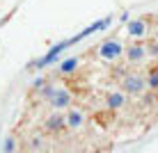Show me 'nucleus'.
<instances>
[{"label":"nucleus","instance_id":"1","mask_svg":"<svg viewBox=\"0 0 158 153\" xmlns=\"http://www.w3.org/2000/svg\"><path fill=\"white\" fill-rule=\"evenodd\" d=\"M71 46H73L71 39H62V41H57L55 46H51V48H48V50L44 53L39 59H35V62H32L28 69H46V66H51V64H53V62H57L60 55H62L67 48H71Z\"/></svg>","mask_w":158,"mask_h":153},{"label":"nucleus","instance_id":"2","mask_svg":"<svg viewBox=\"0 0 158 153\" xmlns=\"http://www.w3.org/2000/svg\"><path fill=\"white\" fill-rule=\"evenodd\" d=\"M96 55H99L101 59H106V62H117V59L124 57V41L117 39V37H110V39L101 41Z\"/></svg>","mask_w":158,"mask_h":153},{"label":"nucleus","instance_id":"3","mask_svg":"<svg viewBox=\"0 0 158 153\" xmlns=\"http://www.w3.org/2000/svg\"><path fill=\"white\" fill-rule=\"evenodd\" d=\"M44 130H46L48 135H53V137L67 133V130H69V126H67V112H64V110H53L46 119H44Z\"/></svg>","mask_w":158,"mask_h":153},{"label":"nucleus","instance_id":"4","mask_svg":"<svg viewBox=\"0 0 158 153\" xmlns=\"http://www.w3.org/2000/svg\"><path fill=\"white\" fill-rule=\"evenodd\" d=\"M147 43L144 41H133V43H126L124 46V59H126L128 66H140V64L147 62Z\"/></svg>","mask_w":158,"mask_h":153},{"label":"nucleus","instance_id":"5","mask_svg":"<svg viewBox=\"0 0 158 153\" xmlns=\"http://www.w3.org/2000/svg\"><path fill=\"white\" fill-rule=\"evenodd\" d=\"M122 89L126 91L128 96H140V94L147 89L144 75L138 73V71H128V73H124V78H122Z\"/></svg>","mask_w":158,"mask_h":153},{"label":"nucleus","instance_id":"6","mask_svg":"<svg viewBox=\"0 0 158 153\" xmlns=\"http://www.w3.org/2000/svg\"><path fill=\"white\" fill-rule=\"evenodd\" d=\"M110 23H112V16H103V18L94 21V23H89L87 28H83V30L78 32V34H73V37H71V43H78V41L87 39V37L96 34V32H101V30H106V28H110Z\"/></svg>","mask_w":158,"mask_h":153},{"label":"nucleus","instance_id":"7","mask_svg":"<svg viewBox=\"0 0 158 153\" xmlns=\"http://www.w3.org/2000/svg\"><path fill=\"white\" fill-rule=\"evenodd\" d=\"M48 105H51L53 110H67V107L73 105V94L67 89V87H57L55 94H53L51 101H48Z\"/></svg>","mask_w":158,"mask_h":153},{"label":"nucleus","instance_id":"8","mask_svg":"<svg viewBox=\"0 0 158 153\" xmlns=\"http://www.w3.org/2000/svg\"><path fill=\"white\" fill-rule=\"evenodd\" d=\"M103 103H106V107H108L110 112L124 110V107H126V103H128V94H126L124 89H112V91H108V94H106Z\"/></svg>","mask_w":158,"mask_h":153},{"label":"nucleus","instance_id":"9","mask_svg":"<svg viewBox=\"0 0 158 153\" xmlns=\"http://www.w3.org/2000/svg\"><path fill=\"white\" fill-rule=\"evenodd\" d=\"M67 126H69V130L71 133H76V130H80V128H85L87 126V114L85 110H80V107H67Z\"/></svg>","mask_w":158,"mask_h":153},{"label":"nucleus","instance_id":"10","mask_svg":"<svg viewBox=\"0 0 158 153\" xmlns=\"http://www.w3.org/2000/svg\"><path fill=\"white\" fill-rule=\"evenodd\" d=\"M126 32L133 39H142L147 34V21L144 18H128L126 21Z\"/></svg>","mask_w":158,"mask_h":153},{"label":"nucleus","instance_id":"11","mask_svg":"<svg viewBox=\"0 0 158 153\" xmlns=\"http://www.w3.org/2000/svg\"><path fill=\"white\" fill-rule=\"evenodd\" d=\"M80 66V57H67L57 64V75H71Z\"/></svg>","mask_w":158,"mask_h":153},{"label":"nucleus","instance_id":"12","mask_svg":"<svg viewBox=\"0 0 158 153\" xmlns=\"http://www.w3.org/2000/svg\"><path fill=\"white\" fill-rule=\"evenodd\" d=\"M144 83H147V89H151V91H156V94H158V64L147 69Z\"/></svg>","mask_w":158,"mask_h":153},{"label":"nucleus","instance_id":"13","mask_svg":"<svg viewBox=\"0 0 158 153\" xmlns=\"http://www.w3.org/2000/svg\"><path fill=\"white\" fill-rule=\"evenodd\" d=\"M25 146H28L30 151H41L44 146H46V142H44V135L35 133V135H32V137H30V142H28V144H25Z\"/></svg>","mask_w":158,"mask_h":153},{"label":"nucleus","instance_id":"14","mask_svg":"<svg viewBox=\"0 0 158 153\" xmlns=\"http://www.w3.org/2000/svg\"><path fill=\"white\" fill-rule=\"evenodd\" d=\"M55 89H57V85H53V83H46V85H44L41 89H39V98L48 103V101H51V96L55 94Z\"/></svg>","mask_w":158,"mask_h":153},{"label":"nucleus","instance_id":"15","mask_svg":"<svg viewBox=\"0 0 158 153\" xmlns=\"http://www.w3.org/2000/svg\"><path fill=\"white\" fill-rule=\"evenodd\" d=\"M16 149H19V144H16V139H14V135H7L2 142V151L5 153H14Z\"/></svg>","mask_w":158,"mask_h":153},{"label":"nucleus","instance_id":"16","mask_svg":"<svg viewBox=\"0 0 158 153\" xmlns=\"http://www.w3.org/2000/svg\"><path fill=\"white\" fill-rule=\"evenodd\" d=\"M144 43H147V55L154 57L156 62H158V39H154V41H144Z\"/></svg>","mask_w":158,"mask_h":153},{"label":"nucleus","instance_id":"17","mask_svg":"<svg viewBox=\"0 0 158 153\" xmlns=\"http://www.w3.org/2000/svg\"><path fill=\"white\" fill-rule=\"evenodd\" d=\"M46 83H48V80H46V78H37V80H35V83H32V89H35V91H39V89H41V87H44V85H46Z\"/></svg>","mask_w":158,"mask_h":153},{"label":"nucleus","instance_id":"18","mask_svg":"<svg viewBox=\"0 0 158 153\" xmlns=\"http://www.w3.org/2000/svg\"><path fill=\"white\" fill-rule=\"evenodd\" d=\"M131 18V12H124L122 16H119V21H122V23H126V21Z\"/></svg>","mask_w":158,"mask_h":153}]
</instances>
